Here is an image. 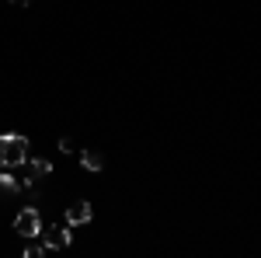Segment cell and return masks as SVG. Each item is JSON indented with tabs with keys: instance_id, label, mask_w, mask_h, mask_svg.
Returning a JSON list of instances; mask_svg holds the SVG:
<instances>
[{
	"instance_id": "cell-10",
	"label": "cell",
	"mask_w": 261,
	"mask_h": 258,
	"mask_svg": "<svg viewBox=\"0 0 261 258\" xmlns=\"http://www.w3.org/2000/svg\"><path fill=\"white\" fill-rule=\"evenodd\" d=\"M32 0H11V7H28Z\"/></svg>"
},
{
	"instance_id": "cell-4",
	"label": "cell",
	"mask_w": 261,
	"mask_h": 258,
	"mask_svg": "<svg viewBox=\"0 0 261 258\" xmlns=\"http://www.w3.org/2000/svg\"><path fill=\"white\" fill-rule=\"evenodd\" d=\"M94 217V209H91V202L81 199V202H73V206H66V223L70 227H81V223H91Z\"/></svg>"
},
{
	"instance_id": "cell-7",
	"label": "cell",
	"mask_w": 261,
	"mask_h": 258,
	"mask_svg": "<svg viewBox=\"0 0 261 258\" xmlns=\"http://www.w3.org/2000/svg\"><path fill=\"white\" fill-rule=\"evenodd\" d=\"M21 189H24V185H21V181L14 178V175H7V171L0 175V192H7V196H14V192H21Z\"/></svg>"
},
{
	"instance_id": "cell-9",
	"label": "cell",
	"mask_w": 261,
	"mask_h": 258,
	"mask_svg": "<svg viewBox=\"0 0 261 258\" xmlns=\"http://www.w3.org/2000/svg\"><path fill=\"white\" fill-rule=\"evenodd\" d=\"M60 150H63V154H73V139L63 136V139H60Z\"/></svg>"
},
{
	"instance_id": "cell-3",
	"label": "cell",
	"mask_w": 261,
	"mask_h": 258,
	"mask_svg": "<svg viewBox=\"0 0 261 258\" xmlns=\"http://www.w3.org/2000/svg\"><path fill=\"white\" fill-rule=\"evenodd\" d=\"M42 244H45V251H60L70 244V227H56V223H49V227H42L39 230Z\"/></svg>"
},
{
	"instance_id": "cell-2",
	"label": "cell",
	"mask_w": 261,
	"mask_h": 258,
	"mask_svg": "<svg viewBox=\"0 0 261 258\" xmlns=\"http://www.w3.org/2000/svg\"><path fill=\"white\" fill-rule=\"evenodd\" d=\"M39 230H42L39 209H35V206H24L18 217H14V234H21V238L28 241V238H39Z\"/></svg>"
},
{
	"instance_id": "cell-5",
	"label": "cell",
	"mask_w": 261,
	"mask_h": 258,
	"mask_svg": "<svg viewBox=\"0 0 261 258\" xmlns=\"http://www.w3.org/2000/svg\"><path fill=\"white\" fill-rule=\"evenodd\" d=\"M49 171H53V164H49L45 157H32V160H28V178L21 181V185H28V189H32V185H35V181H42Z\"/></svg>"
},
{
	"instance_id": "cell-1",
	"label": "cell",
	"mask_w": 261,
	"mask_h": 258,
	"mask_svg": "<svg viewBox=\"0 0 261 258\" xmlns=\"http://www.w3.org/2000/svg\"><path fill=\"white\" fill-rule=\"evenodd\" d=\"M28 136L21 133H4L0 136V164L4 168H18V164H28Z\"/></svg>"
},
{
	"instance_id": "cell-6",
	"label": "cell",
	"mask_w": 261,
	"mask_h": 258,
	"mask_svg": "<svg viewBox=\"0 0 261 258\" xmlns=\"http://www.w3.org/2000/svg\"><path fill=\"white\" fill-rule=\"evenodd\" d=\"M81 164L87 171H101V168H105V157H101V150H91V147H87V150H81Z\"/></svg>"
},
{
	"instance_id": "cell-8",
	"label": "cell",
	"mask_w": 261,
	"mask_h": 258,
	"mask_svg": "<svg viewBox=\"0 0 261 258\" xmlns=\"http://www.w3.org/2000/svg\"><path fill=\"white\" fill-rule=\"evenodd\" d=\"M45 255V244H42L39 238H28V244H24V258H39Z\"/></svg>"
}]
</instances>
